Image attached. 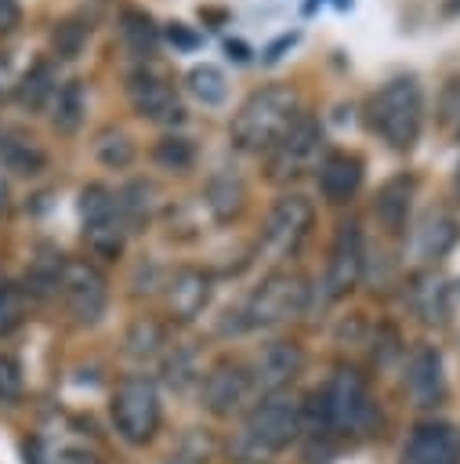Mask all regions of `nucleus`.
<instances>
[{
    "mask_svg": "<svg viewBox=\"0 0 460 464\" xmlns=\"http://www.w3.org/2000/svg\"><path fill=\"white\" fill-rule=\"evenodd\" d=\"M4 199H7V185H4V178H0V207H4Z\"/></svg>",
    "mask_w": 460,
    "mask_h": 464,
    "instance_id": "nucleus-39",
    "label": "nucleus"
},
{
    "mask_svg": "<svg viewBox=\"0 0 460 464\" xmlns=\"http://www.w3.org/2000/svg\"><path fill=\"white\" fill-rule=\"evenodd\" d=\"M192 377H196V373H192V355H188V352H185V355H174V359L167 362V381H170V384L181 388V384L192 381Z\"/></svg>",
    "mask_w": 460,
    "mask_h": 464,
    "instance_id": "nucleus-35",
    "label": "nucleus"
},
{
    "mask_svg": "<svg viewBox=\"0 0 460 464\" xmlns=\"http://www.w3.org/2000/svg\"><path fill=\"white\" fill-rule=\"evenodd\" d=\"M322 141V127L315 116H293L290 127L272 141V156H268V170L275 181L297 178L319 152Z\"/></svg>",
    "mask_w": 460,
    "mask_h": 464,
    "instance_id": "nucleus-9",
    "label": "nucleus"
},
{
    "mask_svg": "<svg viewBox=\"0 0 460 464\" xmlns=\"http://www.w3.org/2000/svg\"><path fill=\"white\" fill-rule=\"evenodd\" d=\"M362 276V232L355 221H344L337 225V236L330 243V257H326V276H322V286H326V297H340L348 294Z\"/></svg>",
    "mask_w": 460,
    "mask_h": 464,
    "instance_id": "nucleus-13",
    "label": "nucleus"
},
{
    "mask_svg": "<svg viewBox=\"0 0 460 464\" xmlns=\"http://www.w3.org/2000/svg\"><path fill=\"white\" fill-rule=\"evenodd\" d=\"M442 7H446V14H460V0H446Z\"/></svg>",
    "mask_w": 460,
    "mask_h": 464,
    "instance_id": "nucleus-38",
    "label": "nucleus"
},
{
    "mask_svg": "<svg viewBox=\"0 0 460 464\" xmlns=\"http://www.w3.org/2000/svg\"><path fill=\"white\" fill-rule=\"evenodd\" d=\"M210 301V276L203 268H177L167 283V308L174 319H196Z\"/></svg>",
    "mask_w": 460,
    "mask_h": 464,
    "instance_id": "nucleus-17",
    "label": "nucleus"
},
{
    "mask_svg": "<svg viewBox=\"0 0 460 464\" xmlns=\"http://www.w3.org/2000/svg\"><path fill=\"white\" fill-rule=\"evenodd\" d=\"M417 297H424V301H420V315H424L427 323H442V319H446V286H442V283H424V286H417Z\"/></svg>",
    "mask_w": 460,
    "mask_h": 464,
    "instance_id": "nucleus-32",
    "label": "nucleus"
},
{
    "mask_svg": "<svg viewBox=\"0 0 460 464\" xmlns=\"http://www.w3.org/2000/svg\"><path fill=\"white\" fill-rule=\"evenodd\" d=\"M127 98H130L134 112L152 120V123H177L185 116L177 91L152 69H134L127 76Z\"/></svg>",
    "mask_w": 460,
    "mask_h": 464,
    "instance_id": "nucleus-12",
    "label": "nucleus"
},
{
    "mask_svg": "<svg viewBox=\"0 0 460 464\" xmlns=\"http://www.w3.org/2000/svg\"><path fill=\"white\" fill-rule=\"evenodd\" d=\"M293 109H297V98L283 83L254 91L239 105V112L232 116V141L239 149H264V145H272L290 127Z\"/></svg>",
    "mask_w": 460,
    "mask_h": 464,
    "instance_id": "nucleus-3",
    "label": "nucleus"
},
{
    "mask_svg": "<svg viewBox=\"0 0 460 464\" xmlns=\"http://www.w3.org/2000/svg\"><path fill=\"white\" fill-rule=\"evenodd\" d=\"M123 344H127L130 359H152L159 352V344H163V326L156 319H134L127 337H123Z\"/></svg>",
    "mask_w": 460,
    "mask_h": 464,
    "instance_id": "nucleus-29",
    "label": "nucleus"
},
{
    "mask_svg": "<svg viewBox=\"0 0 460 464\" xmlns=\"http://www.w3.org/2000/svg\"><path fill=\"white\" fill-rule=\"evenodd\" d=\"M409 207H413V178L395 174V178H388V181L377 188L373 214H377V221H380L388 232H402V228H406Z\"/></svg>",
    "mask_w": 460,
    "mask_h": 464,
    "instance_id": "nucleus-19",
    "label": "nucleus"
},
{
    "mask_svg": "<svg viewBox=\"0 0 460 464\" xmlns=\"http://www.w3.org/2000/svg\"><path fill=\"white\" fill-rule=\"evenodd\" d=\"M420 123H424V94L413 76H398L369 98V127L391 149H413L420 138Z\"/></svg>",
    "mask_w": 460,
    "mask_h": 464,
    "instance_id": "nucleus-1",
    "label": "nucleus"
},
{
    "mask_svg": "<svg viewBox=\"0 0 460 464\" xmlns=\"http://www.w3.org/2000/svg\"><path fill=\"white\" fill-rule=\"evenodd\" d=\"M58 464H101V460L94 453H87V450H65L58 457Z\"/></svg>",
    "mask_w": 460,
    "mask_h": 464,
    "instance_id": "nucleus-37",
    "label": "nucleus"
},
{
    "mask_svg": "<svg viewBox=\"0 0 460 464\" xmlns=\"http://www.w3.org/2000/svg\"><path fill=\"white\" fill-rule=\"evenodd\" d=\"M116 29H120L123 47H127L134 58H152V54H156V47H159V29H156V22H152L149 11H141V7L120 11Z\"/></svg>",
    "mask_w": 460,
    "mask_h": 464,
    "instance_id": "nucleus-20",
    "label": "nucleus"
},
{
    "mask_svg": "<svg viewBox=\"0 0 460 464\" xmlns=\"http://www.w3.org/2000/svg\"><path fill=\"white\" fill-rule=\"evenodd\" d=\"M301 435V402L286 399L283 392L264 395L243 424V442L254 453H279Z\"/></svg>",
    "mask_w": 460,
    "mask_h": 464,
    "instance_id": "nucleus-6",
    "label": "nucleus"
},
{
    "mask_svg": "<svg viewBox=\"0 0 460 464\" xmlns=\"http://www.w3.org/2000/svg\"><path fill=\"white\" fill-rule=\"evenodd\" d=\"M453 243H456V221H453V214L431 210V214L420 221V228H417V257L438 261V257L449 254Z\"/></svg>",
    "mask_w": 460,
    "mask_h": 464,
    "instance_id": "nucleus-21",
    "label": "nucleus"
},
{
    "mask_svg": "<svg viewBox=\"0 0 460 464\" xmlns=\"http://www.w3.org/2000/svg\"><path fill=\"white\" fill-rule=\"evenodd\" d=\"M109 410H112L116 435H120L123 442H130V446L149 442V439L156 435V428H159V417H163L156 384L145 381V377H127V381H120L116 392H112Z\"/></svg>",
    "mask_w": 460,
    "mask_h": 464,
    "instance_id": "nucleus-4",
    "label": "nucleus"
},
{
    "mask_svg": "<svg viewBox=\"0 0 460 464\" xmlns=\"http://www.w3.org/2000/svg\"><path fill=\"white\" fill-rule=\"evenodd\" d=\"M83 112H87V91H83V83L80 80L62 83L54 91V98H51V123H54V130L72 134L83 123Z\"/></svg>",
    "mask_w": 460,
    "mask_h": 464,
    "instance_id": "nucleus-23",
    "label": "nucleus"
},
{
    "mask_svg": "<svg viewBox=\"0 0 460 464\" xmlns=\"http://www.w3.org/2000/svg\"><path fill=\"white\" fill-rule=\"evenodd\" d=\"M58 294H62L65 312H69L80 326H94V323L105 315L109 283H105V276H101L94 265H87V261H65L62 279H58Z\"/></svg>",
    "mask_w": 460,
    "mask_h": 464,
    "instance_id": "nucleus-7",
    "label": "nucleus"
},
{
    "mask_svg": "<svg viewBox=\"0 0 460 464\" xmlns=\"http://www.w3.org/2000/svg\"><path fill=\"white\" fill-rule=\"evenodd\" d=\"M25 319V297L14 283H0V337L18 330Z\"/></svg>",
    "mask_w": 460,
    "mask_h": 464,
    "instance_id": "nucleus-30",
    "label": "nucleus"
},
{
    "mask_svg": "<svg viewBox=\"0 0 460 464\" xmlns=\"http://www.w3.org/2000/svg\"><path fill=\"white\" fill-rule=\"evenodd\" d=\"M83 44H87V29L80 22H72V18L69 22H58L51 29V47H54L58 58H76L83 51Z\"/></svg>",
    "mask_w": 460,
    "mask_h": 464,
    "instance_id": "nucleus-31",
    "label": "nucleus"
},
{
    "mask_svg": "<svg viewBox=\"0 0 460 464\" xmlns=\"http://www.w3.org/2000/svg\"><path fill=\"white\" fill-rule=\"evenodd\" d=\"M22 395V370L11 355H0V402H11Z\"/></svg>",
    "mask_w": 460,
    "mask_h": 464,
    "instance_id": "nucleus-33",
    "label": "nucleus"
},
{
    "mask_svg": "<svg viewBox=\"0 0 460 464\" xmlns=\"http://www.w3.org/2000/svg\"><path fill=\"white\" fill-rule=\"evenodd\" d=\"M406 392L417 406H435L446 395V373L442 355L431 344H417L406 359Z\"/></svg>",
    "mask_w": 460,
    "mask_h": 464,
    "instance_id": "nucleus-16",
    "label": "nucleus"
},
{
    "mask_svg": "<svg viewBox=\"0 0 460 464\" xmlns=\"http://www.w3.org/2000/svg\"><path fill=\"white\" fill-rule=\"evenodd\" d=\"M94 156H98L105 167L123 170V167L134 160V141L127 138V130H120V127H105V130L94 138Z\"/></svg>",
    "mask_w": 460,
    "mask_h": 464,
    "instance_id": "nucleus-26",
    "label": "nucleus"
},
{
    "mask_svg": "<svg viewBox=\"0 0 460 464\" xmlns=\"http://www.w3.org/2000/svg\"><path fill=\"white\" fill-rule=\"evenodd\" d=\"M362 185V160L355 152H330L319 167V188L330 203H344Z\"/></svg>",
    "mask_w": 460,
    "mask_h": 464,
    "instance_id": "nucleus-18",
    "label": "nucleus"
},
{
    "mask_svg": "<svg viewBox=\"0 0 460 464\" xmlns=\"http://www.w3.org/2000/svg\"><path fill=\"white\" fill-rule=\"evenodd\" d=\"M319 413L322 431H344V435H366L377 424V402L369 395V384L355 370H337L319 392Z\"/></svg>",
    "mask_w": 460,
    "mask_h": 464,
    "instance_id": "nucleus-2",
    "label": "nucleus"
},
{
    "mask_svg": "<svg viewBox=\"0 0 460 464\" xmlns=\"http://www.w3.org/2000/svg\"><path fill=\"white\" fill-rule=\"evenodd\" d=\"M18 18H22L18 0H0V33H11L18 25Z\"/></svg>",
    "mask_w": 460,
    "mask_h": 464,
    "instance_id": "nucleus-36",
    "label": "nucleus"
},
{
    "mask_svg": "<svg viewBox=\"0 0 460 464\" xmlns=\"http://www.w3.org/2000/svg\"><path fill=\"white\" fill-rule=\"evenodd\" d=\"M76 207H80V221H83V236L91 250L101 257H116L123 250V221H120L116 196L105 185H87Z\"/></svg>",
    "mask_w": 460,
    "mask_h": 464,
    "instance_id": "nucleus-8",
    "label": "nucleus"
},
{
    "mask_svg": "<svg viewBox=\"0 0 460 464\" xmlns=\"http://www.w3.org/2000/svg\"><path fill=\"white\" fill-rule=\"evenodd\" d=\"M453 188H456V196H460V167H456V174H453Z\"/></svg>",
    "mask_w": 460,
    "mask_h": 464,
    "instance_id": "nucleus-40",
    "label": "nucleus"
},
{
    "mask_svg": "<svg viewBox=\"0 0 460 464\" xmlns=\"http://www.w3.org/2000/svg\"><path fill=\"white\" fill-rule=\"evenodd\" d=\"M301 366H304V352L293 341H272L257 352L250 377H254V384H261L272 395V392H283L301 373Z\"/></svg>",
    "mask_w": 460,
    "mask_h": 464,
    "instance_id": "nucleus-15",
    "label": "nucleus"
},
{
    "mask_svg": "<svg viewBox=\"0 0 460 464\" xmlns=\"http://www.w3.org/2000/svg\"><path fill=\"white\" fill-rule=\"evenodd\" d=\"M188 91L203 102V105H221L225 102V94H228V80H225V72L217 69V65H196L192 72H188Z\"/></svg>",
    "mask_w": 460,
    "mask_h": 464,
    "instance_id": "nucleus-28",
    "label": "nucleus"
},
{
    "mask_svg": "<svg viewBox=\"0 0 460 464\" xmlns=\"http://www.w3.org/2000/svg\"><path fill=\"white\" fill-rule=\"evenodd\" d=\"M243 199H246V188H243V178L232 174V170H221L206 181V207L214 210V218L228 221L232 214L243 210Z\"/></svg>",
    "mask_w": 460,
    "mask_h": 464,
    "instance_id": "nucleus-24",
    "label": "nucleus"
},
{
    "mask_svg": "<svg viewBox=\"0 0 460 464\" xmlns=\"http://www.w3.org/2000/svg\"><path fill=\"white\" fill-rule=\"evenodd\" d=\"M152 160H156L163 170L181 174V170H188V167L196 163V145H192L185 134H167V138H159V141H156Z\"/></svg>",
    "mask_w": 460,
    "mask_h": 464,
    "instance_id": "nucleus-27",
    "label": "nucleus"
},
{
    "mask_svg": "<svg viewBox=\"0 0 460 464\" xmlns=\"http://www.w3.org/2000/svg\"><path fill=\"white\" fill-rule=\"evenodd\" d=\"M398 464H460V431L446 420H424L409 431Z\"/></svg>",
    "mask_w": 460,
    "mask_h": 464,
    "instance_id": "nucleus-14",
    "label": "nucleus"
},
{
    "mask_svg": "<svg viewBox=\"0 0 460 464\" xmlns=\"http://www.w3.org/2000/svg\"><path fill=\"white\" fill-rule=\"evenodd\" d=\"M308 304V283L297 272L264 276L243 304V326H275L301 315Z\"/></svg>",
    "mask_w": 460,
    "mask_h": 464,
    "instance_id": "nucleus-5",
    "label": "nucleus"
},
{
    "mask_svg": "<svg viewBox=\"0 0 460 464\" xmlns=\"http://www.w3.org/2000/svg\"><path fill=\"white\" fill-rule=\"evenodd\" d=\"M308 228H311V203L304 196H279L275 207L264 218L261 246L272 257H286V254H293L301 246Z\"/></svg>",
    "mask_w": 460,
    "mask_h": 464,
    "instance_id": "nucleus-10",
    "label": "nucleus"
},
{
    "mask_svg": "<svg viewBox=\"0 0 460 464\" xmlns=\"http://www.w3.org/2000/svg\"><path fill=\"white\" fill-rule=\"evenodd\" d=\"M167 40L177 47V51H196L203 40H199V33H192L185 22H170L167 25Z\"/></svg>",
    "mask_w": 460,
    "mask_h": 464,
    "instance_id": "nucleus-34",
    "label": "nucleus"
},
{
    "mask_svg": "<svg viewBox=\"0 0 460 464\" xmlns=\"http://www.w3.org/2000/svg\"><path fill=\"white\" fill-rule=\"evenodd\" d=\"M0 160L7 170L25 174V178L43 170V152L25 138H0Z\"/></svg>",
    "mask_w": 460,
    "mask_h": 464,
    "instance_id": "nucleus-25",
    "label": "nucleus"
},
{
    "mask_svg": "<svg viewBox=\"0 0 460 464\" xmlns=\"http://www.w3.org/2000/svg\"><path fill=\"white\" fill-rule=\"evenodd\" d=\"M54 91H58V76H54V65L51 62H36V65H29L22 76H18V83H14V98H18V105L22 109H43L51 98H54Z\"/></svg>",
    "mask_w": 460,
    "mask_h": 464,
    "instance_id": "nucleus-22",
    "label": "nucleus"
},
{
    "mask_svg": "<svg viewBox=\"0 0 460 464\" xmlns=\"http://www.w3.org/2000/svg\"><path fill=\"white\" fill-rule=\"evenodd\" d=\"M250 388H254V377H250V370H246L243 362H235V359H221V362H214V366L199 377V399H203V406H206L210 413H217V417L235 413V410L246 402Z\"/></svg>",
    "mask_w": 460,
    "mask_h": 464,
    "instance_id": "nucleus-11",
    "label": "nucleus"
}]
</instances>
